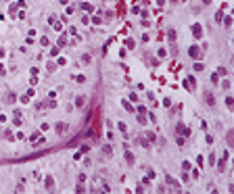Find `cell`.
Instances as JSON below:
<instances>
[{
  "label": "cell",
  "instance_id": "cell-2",
  "mask_svg": "<svg viewBox=\"0 0 234 194\" xmlns=\"http://www.w3.org/2000/svg\"><path fill=\"white\" fill-rule=\"evenodd\" d=\"M102 152H105L107 157H111V148H109V146H105V148H102Z\"/></svg>",
  "mask_w": 234,
  "mask_h": 194
},
{
  "label": "cell",
  "instance_id": "cell-1",
  "mask_svg": "<svg viewBox=\"0 0 234 194\" xmlns=\"http://www.w3.org/2000/svg\"><path fill=\"white\" fill-rule=\"evenodd\" d=\"M54 188V180L52 177H46V190H52Z\"/></svg>",
  "mask_w": 234,
  "mask_h": 194
}]
</instances>
